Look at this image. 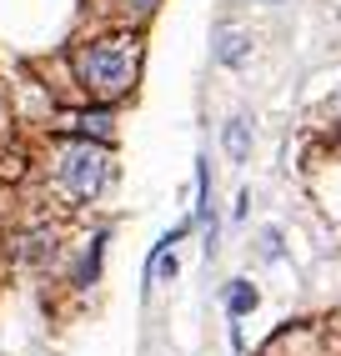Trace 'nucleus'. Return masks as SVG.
Segmentation results:
<instances>
[{"instance_id": "6e6552de", "label": "nucleus", "mask_w": 341, "mask_h": 356, "mask_svg": "<svg viewBox=\"0 0 341 356\" xmlns=\"http://www.w3.org/2000/svg\"><path fill=\"white\" fill-rule=\"evenodd\" d=\"M156 10H161V0H116L120 26H136V31H141V20H151Z\"/></svg>"}, {"instance_id": "1a4fd4ad", "label": "nucleus", "mask_w": 341, "mask_h": 356, "mask_svg": "<svg viewBox=\"0 0 341 356\" xmlns=\"http://www.w3.org/2000/svg\"><path fill=\"white\" fill-rule=\"evenodd\" d=\"M256 251H261V261H281L286 256V231L281 226H266L261 241H256Z\"/></svg>"}, {"instance_id": "9d476101", "label": "nucleus", "mask_w": 341, "mask_h": 356, "mask_svg": "<svg viewBox=\"0 0 341 356\" xmlns=\"http://www.w3.org/2000/svg\"><path fill=\"white\" fill-rule=\"evenodd\" d=\"M251 216V191H236V201H231V221H246Z\"/></svg>"}, {"instance_id": "9b49d317", "label": "nucleus", "mask_w": 341, "mask_h": 356, "mask_svg": "<svg viewBox=\"0 0 341 356\" xmlns=\"http://www.w3.org/2000/svg\"><path fill=\"white\" fill-rule=\"evenodd\" d=\"M261 6H281V0H261Z\"/></svg>"}, {"instance_id": "0eeeda50", "label": "nucleus", "mask_w": 341, "mask_h": 356, "mask_svg": "<svg viewBox=\"0 0 341 356\" xmlns=\"http://www.w3.org/2000/svg\"><path fill=\"white\" fill-rule=\"evenodd\" d=\"M261 306V291H256V281H246V276H236V281H226V321H246L251 312Z\"/></svg>"}, {"instance_id": "39448f33", "label": "nucleus", "mask_w": 341, "mask_h": 356, "mask_svg": "<svg viewBox=\"0 0 341 356\" xmlns=\"http://www.w3.org/2000/svg\"><path fill=\"white\" fill-rule=\"evenodd\" d=\"M106 246H111V226H95V231H90V246H86V256H81V266H76V276H70L81 291L101 281V271H106Z\"/></svg>"}, {"instance_id": "7ed1b4c3", "label": "nucleus", "mask_w": 341, "mask_h": 356, "mask_svg": "<svg viewBox=\"0 0 341 356\" xmlns=\"http://www.w3.org/2000/svg\"><path fill=\"white\" fill-rule=\"evenodd\" d=\"M251 51H256V35H251L246 26L221 20V26L211 31V65H221V70H246V65H251Z\"/></svg>"}, {"instance_id": "20e7f679", "label": "nucleus", "mask_w": 341, "mask_h": 356, "mask_svg": "<svg viewBox=\"0 0 341 356\" xmlns=\"http://www.w3.org/2000/svg\"><path fill=\"white\" fill-rule=\"evenodd\" d=\"M65 136H76V140H95V146H116V115H111V106H90V101H86V111L70 115Z\"/></svg>"}, {"instance_id": "423d86ee", "label": "nucleus", "mask_w": 341, "mask_h": 356, "mask_svg": "<svg viewBox=\"0 0 341 356\" xmlns=\"http://www.w3.org/2000/svg\"><path fill=\"white\" fill-rule=\"evenodd\" d=\"M251 146H256V131H251V121L246 115H231V121L221 126V151H226V161H251Z\"/></svg>"}, {"instance_id": "f257e3e1", "label": "nucleus", "mask_w": 341, "mask_h": 356, "mask_svg": "<svg viewBox=\"0 0 341 356\" xmlns=\"http://www.w3.org/2000/svg\"><path fill=\"white\" fill-rule=\"evenodd\" d=\"M141 65H145V40L136 26L95 31L70 45V81L90 106H120L126 96H136Z\"/></svg>"}, {"instance_id": "f03ea898", "label": "nucleus", "mask_w": 341, "mask_h": 356, "mask_svg": "<svg viewBox=\"0 0 341 356\" xmlns=\"http://www.w3.org/2000/svg\"><path fill=\"white\" fill-rule=\"evenodd\" d=\"M51 176H56V186L76 206H90V201H101L111 186H116V151L111 146H95V140L61 136Z\"/></svg>"}]
</instances>
